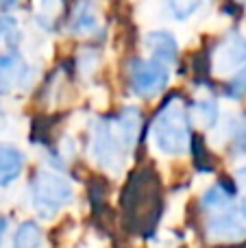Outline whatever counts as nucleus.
<instances>
[{
  "label": "nucleus",
  "instance_id": "nucleus-1",
  "mask_svg": "<svg viewBox=\"0 0 246 248\" xmlns=\"http://www.w3.org/2000/svg\"><path fill=\"white\" fill-rule=\"evenodd\" d=\"M164 207L161 179L151 166L135 170L122 192V216L129 231L148 235L157 227Z\"/></svg>",
  "mask_w": 246,
  "mask_h": 248
},
{
  "label": "nucleus",
  "instance_id": "nucleus-2",
  "mask_svg": "<svg viewBox=\"0 0 246 248\" xmlns=\"http://www.w3.org/2000/svg\"><path fill=\"white\" fill-rule=\"evenodd\" d=\"M139 124L142 118L135 107H126L116 120H100L94 124L92 148H94V157L105 170H122L124 155H129L139 140Z\"/></svg>",
  "mask_w": 246,
  "mask_h": 248
},
{
  "label": "nucleus",
  "instance_id": "nucleus-3",
  "mask_svg": "<svg viewBox=\"0 0 246 248\" xmlns=\"http://www.w3.org/2000/svg\"><path fill=\"white\" fill-rule=\"evenodd\" d=\"M153 137L161 153L183 155L190 146V118L185 103L179 94L170 96L153 120Z\"/></svg>",
  "mask_w": 246,
  "mask_h": 248
},
{
  "label": "nucleus",
  "instance_id": "nucleus-4",
  "mask_svg": "<svg viewBox=\"0 0 246 248\" xmlns=\"http://www.w3.org/2000/svg\"><path fill=\"white\" fill-rule=\"evenodd\" d=\"M31 194H33L35 209L44 218H50L72 201V185L57 172L42 170L31 181Z\"/></svg>",
  "mask_w": 246,
  "mask_h": 248
},
{
  "label": "nucleus",
  "instance_id": "nucleus-5",
  "mask_svg": "<svg viewBox=\"0 0 246 248\" xmlns=\"http://www.w3.org/2000/svg\"><path fill=\"white\" fill-rule=\"evenodd\" d=\"M168 70L155 59H133L129 63V85L142 98H151L168 83Z\"/></svg>",
  "mask_w": 246,
  "mask_h": 248
},
{
  "label": "nucleus",
  "instance_id": "nucleus-6",
  "mask_svg": "<svg viewBox=\"0 0 246 248\" xmlns=\"http://www.w3.org/2000/svg\"><path fill=\"white\" fill-rule=\"evenodd\" d=\"M29 74L26 63L15 52H2L0 55V94L15 90L22 85L24 77Z\"/></svg>",
  "mask_w": 246,
  "mask_h": 248
},
{
  "label": "nucleus",
  "instance_id": "nucleus-7",
  "mask_svg": "<svg viewBox=\"0 0 246 248\" xmlns=\"http://www.w3.org/2000/svg\"><path fill=\"white\" fill-rule=\"evenodd\" d=\"M242 61H246V42L238 35L225 39L218 46L216 55H214V63H216L218 72H227L233 65H240Z\"/></svg>",
  "mask_w": 246,
  "mask_h": 248
},
{
  "label": "nucleus",
  "instance_id": "nucleus-8",
  "mask_svg": "<svg viewBox=\"0 0 246 248\" xmlns=\"http://www.w3.org/2000/svg\"><path fill=\"white\" fill-rule=\"evenodd\" d=\"M24 159L17 148L9 144H0V185H7L15 181L22 172Z\"/></svg>",
  "mask_w": 246,
  "mask_h": 248
},
{
  "label": "nucleus",
  "instance_id": "nucleus-9",
  "mask_svg": "<svg viewBox=\"0 0 246 248\" xmlns=\"http://www.w3.org/2000/svg\"><path fill=\"white\" fill-rule=\"evenodd\" d=\"M148 48L153 50V55L159 59V63H172L177 59V42L170 33L159 31V33L148 35Z\"/></svg>",
  "mask_w": 246,
  "mask_h": 248
},
{
  "label": "nucleus",
  "instance_id": "nucleus-10",
  "mask_svg": "<svg viewBox=\"0 0 246 248\" xmlns=\"http://www.w3.org/2000/svg\"><path fill=\"white\" fill-rule=\"evenodd\" d=\"M207 231L209 237H214V240H233V237L244 235V229L231 216H218V218L209 220Z\"/></svg>",
  "mask_w": 246,
  "mask_h": 248
},
{
  "label": "nucleus",
  "instance_id": "nucleus-11",
  "mask_svg": "<svg viewBox=\"0 0 246 248\" xmlns=\"http://www.w3.org/2000/svg\"><path fill=\"white\" fill-rule=\"evenodd\" d=\"M44 242V233L37 222H24L13 235V248H39Z\"/></svg>",
  "mask_w": 246,
  "mask_h": 248
},
{
  "label": "nucleus",
  "instance_id": "nucleus-12",
  "mask_svg": "<svg viewBox=\"0 0 246 248\" xmlns=\"http://www.w3.org/2000/svg\"><path fill=\"white\" fill-rule=\"evenodd\" d=\"M194 116L200 124H214L216 122V116H218V107L214 100H200V103L194 105Z\"/></svg>",
  "mask_w": 246,
  "mask_h": 248
},
{
  "label": "nucleus",
  "instance_id": "nucleus-13",
  "mask_svg": "<svg viewBox=\"0 0 246 248\" xmlns=\"http://www.w3.org/2000/svg\"><path fill=\"white\" fill-rule=\"evenodd\" d=\"M17 42V29H15V22L11 17H0V48L4 46H13Z\"/></svg>",
  "mask_w": 246,
  "mask_h": 248
},
{
  "label": "nucleus",
  "instance_id": "nucleus-14",
  "mask_svg": "<svg viewBox=\"0 0 246 248\" xmlns=\"http://www.w3.org/2000/svg\"><path fill=\"white\" fill-rule=\"evenodd\" d=\"M170 9H172V13L179 20H185L190 13H194L196 9H199V2H172Z\"/></svg>",
  "mask_w": 246,
  "mask_h": 248
},
{
  "label": "nucleus",
  "instance_id": "nucleus-15",
  "mask_svg": "<svg viewBox=\"0 0 246 248\" xmlns=\"http://www.w3.org/2000/svg\"><path fill=\"white\" fill-rule=\"evenodd\" d=\"M246 92V68L244 70H240L238 72V77L231 81V85H229V94L231 96H242Z\"/></svg>",
  "mask_w": 246,
  "mask_h": 248
},
{
  "label": "nucleus",
  "instance_id": "nucleus-16",
  "mask_svg": "<svg viewBox=\"0 0 246 248\" xmlns=\"http://www.w3.org/2000/svg\"><path fill=\"white\" fill-rule=\"evenodd\" d=\"M238 181H240V183H242L244 187H246V168H242V170H238Z\"/></svg>",
  "mask_w": 246,
  "mask_h": 248
},
{
  "label": "nucleus",
  "instance_id": "nucleus-17",
  "mask_svg": "<svg viewBox=\"0 0 246 248\" xmlns=\"http://www.w3.org/2000/svg\"><path fill=\"white\" fill-rule=\"evenodd\" d=\"M2 126H4V113L0 111V128H2Z\"/></svg>",
  "mask_w": 246,
  "mask_h": 248
},
{
  "label": "nucleus",
  "instance_id": "nucleus-18",
  "mask_svg": "<svg viewBox=\"0 0 246 248\" xmlns=\"http://www.w3.org/2000/svg\"><path fill=\"white\" fill-rule=\"evenodd\" d=\"M242 214L246 216V198H244V202H242Z\"/></svg>",
  "mask_w": 246,
  "mask_h": 248
},
{
  "label": "nucleus",
  "instance_id": "nucleus-19",
  "mask_svg": "<svg viewBox=\"0 0 246 248\" xmlns=\"http://www.w3.org/2000/svg\"><path fill=\"white\" fill-rule=\"evenodd\" d=\"M0 233H4V222H0Z\"/></svg>",
  "mask_w": 246,
  "mask_h": 248
}]
</instances>
